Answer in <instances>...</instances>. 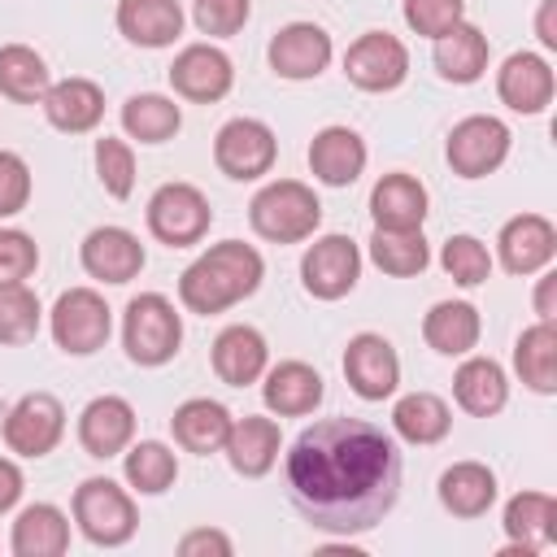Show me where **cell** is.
Segmentation results:
<instances>
[{
	"label": "cell",
	"instance_id": "6da1fadb",
	"mask_svg": "<svg viewBox=\"0 0 557 557\" xmlns=\"http://www.w3.org/2000/svg\"><path fill=\"white\" fill-rule=\"evenodd\" d=\"M287 492L309 527L361 535L379 527L400 496V448L361 418H322L287 453Z\"/></svg>",
	"mask_w": 557,
	"mask_h": 557
},
{
	"label": "cell",
	"instance_id": "7a4b0ae2",
	"mask_svg": "<svg viewBox=\"0 0 557 557\" xmlns=\"http://www.w3.org/2000/svg\"><path fill=\"white\" fill-rule=\"evenodd\" d=\"M265 278V261L252 244L244 239H222L209 252H200L183 274H178V300L191 313H222L239 300H248Z\"/></svg>",
	"mask_w": 557,
	"mask_h": 557
},
{
	"label": "cell",
	"instance_id": "3957f363",
	"mask_svg": "<svg viewBox=\"0 0 557 557\" xmlns=\"http://www.w3.org/2000/svg\"><path fill=\"white\" fill-rule=\"evenodd\" d=\"M248 222H252V231H257L261 239H270V244H300V239H309V235L318 231V222H322V200H318L313 187L300 183V178H274V183H265V187L252 196Z\"/></svg>",
	"mask_w": 557,
	"mask_h": 557
},
{
	"label": "cell",
	"instance_id": "277c9868",
	"mask_svg": "<svg viewBox=\"0 0 557 557\" xmlns=\"http://www.w3.org/2000/svg\"><path fill=\"white\" fill-rule=\"evenodd\" d=\"M183 344V318L170 296L139 292L122 313V348L135 366H165Z\"/></svg>",
	"mask_w": 557,
	"mask_h": 557
},
{
	"label": "cell",
	"instance_id": "5b68a950",
	"mask_svg": "<svg viewBox=\"0 0 557 557\" xmlns=\"http://www.w3.org/2000/svg\"><path fill=\"white\" fill-rule=\"evenodd\" d=\"M74 522L78 531L100 544V548H122L135 527H139V513H135V500L126 487H117L113 479H83L74 487Z\"/></svg>",
	"mask_w": 557,
	"mask_h": 557
},
{
	"label": "cell",
	"instance_id": "8992f818",
	"mask_svg": "<svg viewBox=\"0 0 557 557\" xmlns=\"http://www.w3.org/2000/svg\"><path fill=\"white\" fill-rule=\"evenodd\" d=\"M148 231L152 239H161L165 248H191L209 235V222H213V209H209V196L191 183H161L152 196H148Z\"/></svg>",
	"mask_w": 557,
	"mask_h": 557
},
{
	"label": "cell",
	"instance_id": "52a82bcc",
	"mask_svg": "<svg viewBox=\"0 0 557 557\" xmlns=\"http://www.w3.org/2000/svg\"><path fill=\"white\" fill-rule=\"evenodd\" d=\"M48 326H52V339L61 352L91 357L96 348H104V339L113 331V309L104 305V296L96 287H70L57 296Z\"/></svg>",
	"mask_w": 557,
	"mask_h": 557
},
{
	"label": "cell",
	"instance_id": "ba28073f",
	"mask_svg": "<svg viewBox=\"0 0 557 557\" xmlns=\"http://www.w3.org/2000/svg\"><path fill=\"white\" fill-rule=\"evenodd\" d=\"M509 126L492 113H470L461 117L453 131H448V144H444V157L453 165V174L461 178H483L492 170L505 165L509 157Z\"/></svg>",
	"mask_w": 557,
	"mask_h": 557
},
{
	"label": "cell",
	"instance_id": "9c48e42d",
	"mask_svg": "<svg viewBox=\"0 0 557 557\" xmlns=\"http://www.w3.org/2000/svg\"><path fill=\"white\" fill-rule=\"evenodd\" d=\"M274 157H278V139L257 117H231L213 135V161L235 183H252V178L270 174L274 170Z\"/></svg>",
	"mask_w": 557,
	"mask_h": 557
},
{
	"label": "cell",
	"instance_id": "30bf717a",
	"mask_svg": "<svg viewBox=\"0 0 557 557\" xmlns=\"http://www.w3.org/2000/svg\"><path fill=\"white\" fill-rule=\"evenodd\" d=\"M344 74L361 91H396L409 78V48L387 30H366L348 44Z\"/></svg>",
	"mask_w": 557,
	"mask_h": 557
},
{
	"label": "cell",
	"instance_id": "8fae6325",
	"mask_svg": "<svg viewBox=\"0 0 557 557\" xmlns=\"http://www.w3.org/2000/svg\"><path fill=\"white\" fill-rule=\"evenodd\" d=\"M361 278V248L348 235H322L300 257V283L318 300H339Z\"/></svg>",
	"mask_w": 557,
	"mask_h": 557
},
{
	"label": "cell",
	"instance_id": "7c38bea8",
	"mask_svg": "<svg viewBox=\"0 0 557 557\" xmlns=\"http://www.w3.org/2000/svg\"><path fill=\"white\" fill-rule=\"evenodd\" d=\"M65 435V409L52 392H26L4 418V444L17 457H48Z\"/></svg>",
	"mask_w": 557,
	"mask_h": 557
},
{
	"label": "cell",
	"instance_id": "4fadbf2b",
	"mask_svg": "<svg viewBox=\"0 0 557 557\" xmlns=\"http://www.w3.org/2000/svg\"><path fill=\"white\" fill-rule=\"evenodd\" d=\"M344 379L361 400H387L400 387V357L379 331H361L344 348Z\"/></svg>",
	"mask_w": 557,
	"mask_h": 557
},
{
	"label": "cell",
	"instance_id": "5bb4252c",
	"mask_svg": "<svg viewBox=\"0 0 557 557\" xmlns=\"http://www.w3.org/2000/svg\"><path fill=\"white\" fill-rule=\"evenodd\" d=\"M270 70L278 78H292V83H305V78H318L331 57H335V44L331 35L318 26V22H287L274 39H270Z\"/></svg>",
	"mask_w": 557,
	"mask_h": 557
},
{
	"label": "cell",
	"instance_id": "9a60e30c",
	"mask_svg": "<svg viewBox=\"0 0 557 557\" xmlns=\"http://www.w3.org/2000/svg\"><path fill=\"white\" fill-rule=\"evenodd\" d=\"M231 83H235V65L218 44H187L170 65V87L196 104L222 100Z\"/></svg>",
	"mask_w": 557,
	"mask_h": 557
},
{
	"label": "cell",
	"instance_id": "2e32d148",
	"mask_svg": "<svg viewBox=\"0 0 557 557\" xmlns=\"http://www.w3.org/2000/svg\"><path fill=\"white\" fill-rule=\"evenodd\" d=\"M496 252L509 274H540L557 257V226L544 213H518L500 226Z\"/></svg>",
	"mask_w": 557,
	"mask_h": 557
},
{
	"label": "cell",
	"instance_id": "e0dca14e",
	"mask_svg": "<svg viewBox=\"0 0 557 557\" xmlns=\"http://www.w3.org/2000/svg\"><path fill=\"white\" fill-rule=\"evenodd\" d=\"M505 557H535L557 544V500L548 492H518L505 505Z\"/></svg>",
	"mask_w": 557,
	"mask_h": 557
},
{
	"label": "cell",
	"instance_id": "ac0fdd59",
	"mask_svg": "<svg viewBox=\"0 0 557 557\" xmlns=\"http://www.w3.org/2000/svg\"><path fill=\"white\" fill-rule=\"evenodd\" d=\"M553 91L557 78L540 52H509L505 65L496 70V96L513 113H544L553 104Z\"/></svg>",
	"mask_w": 557,
	"mask_h": 557
},
{
	"label": "cell",
	"instance_id": "d6986e66",
	"mask_svg": "<svg viewBox=\"0 0 557 557\" xmlns=\"http://www.w3.org/2000/svg\"><path fill=\"white\" fill-rule=\"evenodd\" d=\"M78 261L100 283H131L144 270V244L126 226H96V231H87Z\"/></svg>",
	"mask_w": 557,
	"mask_h": 557
},
{
	"label": "cell",
	"instance_id": "ffe728a7",
	"mask_svg": "<svg viewBox=\"0 0 557 557\" xmlns=\"http://www.w3.org/2000/svg\"><path fill=\"white\" fill-rule=\"evenodd\" d=\"M135 440V409L126 396H96L78 413V444L87 457H117Z\"/></svg>",
	"mask_w": 557,
	"mask_h": 557
},
{
	"label": "cell",
	"instance_id": "44dd1931",
	"mask_svg": "<svg viewBox=\"0 0 557 557\" xmlns=\"http://www.w3.org/2000/svg\"><path fill=\"white\" fill-rule=\"evenodd\" d=\"M270 366V344L257 326L248 322H235V326H222L218 339H213V374L226 383V387H248L265 374Z\"/></svg>",
	"mask_w": 557,
	"mask_h": 557
},
{
	"label": "cell",
	"instance_id": "7402d4cb",
	"mask_svg": "<svg viewBox=\"0 0 557 557\" xmlns=\"http://www.w3.org/2000/svg\"><path fill=\"white\" fill-rule=\"evenodd\" d=\"M261 379H265V383H261V400H265V409L278 413V418H305V413H313V409L322 405V396H326L322 374H318L313 366H305V361L265 366Z\"/></svg>",
	"mask_w": 557,
	"mask_h": 557
},
{
	"label": "cell",
	"instance_id": "603a6c76",
	"mask_svg": "<svg viewBox=\"0 0 557 557\" xmlns=\"http://www.w3.org/2000/svg\"><path fill=\"white\" fill-rule=\"evenodd\" d=\"M366 139L352 126H322L309 144V170L326 187H348L366 170Z\"/></svg>",
	"mask_w": 557,
	"mask_h": 557
},
{
	"label": "cell",
	"instance_id": "cb8c5ba5",
	"mask_svg": "<svg viewBox=\"0 0 557 557\" xmlns=\"http://www.w3.org/2000/svg\"><path fill=\"white\" fill-rule=\"evenodd\" d=\"M278 444H283V431H278L274 418L244 413V418L231 422V435H226L222 453H226V461H231L235 474H244V479H261V474L274 470V461H278Z\"/></svg>",
	"mask_w": 557,
	"mask_h": 557
},
{
	"label": "cell",
	"instance_id": "d4e9b609",
	"mask_svg": "<svg viewBox=\"0 0 557 557\" xmlns=\"http://www.w3.org/2000/svg\"><path fill=\"white\" fill-rule=\"evenodd\" d=\"M370 218L383 231H422V222H426V187L405 170L383 174L370 187Z\"/></svg>",
	"mask_w": 557,
	"mask_h": 557
},
{
	"label": "cell",
	"instance_id": "484cf974",
	"mask_svg": "<svg viewBox=\"0 0 557 557\" xmlns=\"http://www.w3.org/2000/svg\"><path fill=\"white\" fill-rule=\"evenodd\" d=\"M231 409L222 400H209V396H191L174 409L170 418V431H174V444L183 453H196V457H209V453H222L226 435H231Z\"/></svg>",
	"mask_w": 557,
	"mask_h": 557
},
{
	"label": "cell",
	"instance_id": "4316f807",
	"mask_svg": "<svg viewBox=\"0 0 557 557\" xmlns=\"http://www.w3.org/2000/svg\"><path fill=\"white\" fill-rule=\"evenodd\" d=\"M44 117L65 135H87L104 117V91L91 78H61L44 91Z\"/></svg>",
	"mask_w": 557,
	"mask_h": 557
},
{
	"label": "cell",
	"instance_id": "83f0119b",
	"mask_svg": "<svg viewBox=\"0 0 557 557\" xmlns=\"http://www.w3.org/2000/svg\"><path fill=\"white\" fill-rule=\"evenodd\" d=\"M117 30L139 48H170L183 35L178 0H117Z\"/></svg>",
	"mask_w": 557,
	"mask_h": 557
},
{
	"label": "cell",
	"instance_id": "f1b7e54d",
	"mask_svg": "<svg viewBox=\"0 0 557 557\" xmlns=\"http://www.w3.org/2000/svg\"><path fill=\"white\" fill-rule=\"evenodd\" d=\"M479 331H483V322L470 300H440L422 318V339L440 357H466L479 344Z\"/></svg>",
	"mask_w": 557,
	"mask_h": 557
},
{
	"label": "cell",
	"instance_id": "f546056e",
	"mask_svg": "<svg viewBox=\"0 0 557 557\" xmlns=\"http://www.w3.org/2000/svg\"><path fill=\"white\" fill-rule=\"evenodd\" d=\"M453 396H457V405L466 413L492 418L509 400V379H505L500 361H492V357H466L457 366V374H453Z\"/></svg>",
	"mask_w": 557,
	"mask_h": 557
},
{
	"label": "cell",
	"instance_id": "4dcf8cb0",
	"mask_svg": "<svg viewBox=\"0 0 557 557\" xmlns=\"http://www.w3.org/2000/svg\"><path fill=\"white\" fill-rule=\"evenodd\" d=\"M9 548L17 557H61L70 548V518L48 505V500H35L17 513L13 522V535H9Z\"/></svg>",
	"mask_w": 557,
	"mask_h": 557
},
{
	"label": "cell",
	"instance_id": "1f68e13d",
	"mask_svg": "<svg viewBox=\"0 0 557 557\" xmlns=\"http://www.w3.org/2000/svg\"><path fill=\"white\" fill-rule=\"evenodd\" d=\"M496 500V474L483 461H453L440 474V505L453 518H483Z\"/></svg>",
	"mask_w": 557,
	"mask_h": 557
},
{
	"label": "cell",
	"instance_id": "d6a6232c",
	"mask_svg": "<svg viewBox=\"0 0 557 557\" xmlns=\"http://www.w3.org/2000/svg\"><path fill=\"white\" fill-rule=\"evenodd\" d=\"M431 57H435L440 78H448V83H479L483 70H487V35L461 17L457 26H448L435 39Z\"/></svg>",
	"mask_w": 557,
	"mask_h": 557
},
{
	"label": "cell",
	"instance_id": "836d02e7",
	"mask_svg": "<svg viewBox=\"0 0 557 557\" xmlns=\"http://www.w3.org/2000/svg\"><path fill=\"white\" fill-rule=\"evenodd\" d=\"M513 370L518 379L540 392V396H553L557 392V326L548 318H540L535 326H527L513 344Z\"/></svg>",
	"mask_w": 557,
	"mask_h": 557
},
{
	"label": "cell",
	"instance_id": "e575fe53",
	"mask_svg": "<svg viewBox=\"0 0 557 557\" xmlns=\"http://www.w3.org/2000/svg\"><path fill=\"white\" fill-rule=\"evenodd\" d=\"M392 426L405 444H440L453 426V409L435 392H409L392 409Z\"/></svg>",
	"mask_w": 557,
	"mask_h": 557
},
{
	"label": "cell",
	"instance_id": "d590c367",
	"mask_svg": "<svg viewBox=\"0 0 557 557\" xmlns=\"http://www.w3.org/2000/svg\"><path fill=\"white\" fill-rule=\"evenodd\" d=\"M183 126V109L161 91H139L122 104V131L139 144H165Z\"/></svg>",
	"mask_w": 557,
	"mask_h": 557
},
{
	"label": "cell",
	"instance_id": "8d00e7d4",
	"mask_svg": "<svg viewBox=\"0 0 557 557\" xmlns=\"http://www.w3.org/2000/svg\"><path fill=\"white\" fill-rule=\"evenodd\" d=\"M48 87H52V74L35 48L26 44L0 48V96H9L13 104H39Z\"/></svg>",
	"mask_w": 557,
	"mask_h": 557
},
{
	"label": "cell",
	"instance_id": "74e56055",
	"mask_svg": "<svg viewBox=\"0 0 557 557\" xmlns=\"http://www.w3.org/2000/svg\"><path fill=\"white\" fill-rule=\"evenodd\" d=\"M122 474H126V483H131L139 496H161L165 487H174L178 461H174V453H170L161 440H139V444H126V453H122Z\"/></svg>",
	"mask_w": 557,
	"mask_h": 557
},
{
	"label": "cell",
	"instance_id": "f35d334b",
	"mask_svg": "<svg viewBox=\"0 0 557 557\" xmlns=\"http://www.w3.org/2000/svg\"><path fill=\"white\" fill-rule=\"evenodd\" d=\"M370 261L392 278H413L431 265V248H426L422 231H383V226H374Z\"/></svg>",
	"mask_w": 557,
	"mask_h": 557
},
{
	"label": "cell",
	"instance_id": "ab89813d",
	"mask_svg": "<svg viewBox=\"0 0 557 557\" xmlns=\"http://www.w3.org/2000/svg\"><path fill=\"white\" fill-rule=\"evenodd\" d=\"M44 309L39 296L26 283H0V344L4 348H22L39 335Z\"/></svg>",
	"mask_w": 557,
	"mask_h": 557
},
{
	"label": "cell",
	"instance_id": "60d3db41",
	"mask_svg": "<svg viewBox=\"0 0 557 557\" xmlns=\"http://www.w3.org/2000/svg\"><path fill=\"white\" fill-rule=\"evenodd\" d=\"M440 265L448 270L453 283L479 287V283H487V274H492V252H487V244L474 239V235H448L444 248H440Z\"/></svg>",
	"mask_w": 557,
	"mask_h": 557
},
{
	"label": "cell",
	"instance_id": "b9f144b4",
	"mask_svg": "<svg viewBox=\"0 0 557 557\" xmlns=\"http://www.w3.org/2000/svg\"><path fill=\"white\" fill-rule=\"evenodd\" d=\"M96 174H100V187L113 196V200H126L135 191V152L126 139H96Z\"/></svg>",
	"mask_w": 557,
	"mask_h": 557
},
{
	"label": "cell",
	"instance_id": "7bdbcfd3",
	"mask_svg": "<svg viewBox=\"0 0 557 557\" xmlns=\"http://www.w3.org/2000/svg\"><path fill=\"white\" fill-rule=\"evenodd\" d=\"M252 13V0H191V22L200 35H213V39H226V35H239L244 22Z\"/></svg>",
	"mask_w": 557,
	"mask_h": 557
},
{
	"label": "cell",
	"instance_id": "ee69618b",
	"mask_svg": "<svg viewBox=\"0 0 557 557\" xmlns=\"http://www.w3.org/2000/svg\"><path fill=\"white\" fill-rule=\"evenodd\" d=\"M466 17V0H405V22L413 35L440 39L448 26Z\"/></svg>",
	"mask_w": 557,
	"mask_h": 557
},
{
	"label": "cell",
	"instance_id": "f6af8a7d",
	"mask_svg": "<svg viewBox=\"0 0 557 557\" xmlns=\"http://www.w3.org/2000/svg\"><path fill=\"white\" fill-rule=\"evenodd\" d=\"M39 265V248L26 231L0 226V283H26Z\"/></svg>",
	"mask_w": 557,
	"mask_h": 557
},
{
	"label": "cell",
	"instance_id": "bcb514c9",
	"mask_svg": "<svg viewBox=\"0 0 557 557\" xmlns=\"http://www.w3.org/2000/svg\"><path fill=\"white\" fill-rule=\"evenodd\" d=\"M26 205H30V165L17 152L0 148V218L22 213Z\"/></svg>",
	"mask_w": 557,
	"mask_h": 557
},
{
	"label": "cell",
	"instance_id": "7dc6e473",
	"mask_svg": "<svg viewBox=\"0 0 557 557\" xmlns=\"http://www.w3.org/2000/svg\"><path fill=\"white\" fill-rule=\"evenodd\" d=\"M231 557V535L213 531V527H196L178 540V557Z\"/></svg>",
	"mask_w": 557,
	"mask_h": 557
},
{
	"label": "cell",
	"instance_id": "c3c4849f",
	"mask_svg": "<svg viewBox=\"0 0 557 557\" xmlns=\"http://www.w3.org/2000/svg\"><path fill=\"white\" fill-rule=\"evenodd\" d=\"M22 487H26V479H22L17 461L0 457V513H9V509L22 500Z\"/></svg>",
	"mask_w": 557,
	"mask_h": 557
},
{
	"label": "cell",
	"instance_id": "681fc988",
	"mask_svg": "<svg viewBox=\"0 0 557 557\" xmlns=\"http://www.w3.org/2000/svg\"><path fill=\"white\" fill-rule=\"evenodd\" d=\"M535 35H540V44H544V48H557V0H540Z\"/></svg>",
	"mask_w": 557,
	"mask_h": 557
},
{
	"label": "cell",
	"instance_id": "f907efd6",
	"mask_svg": "<svg viewBox=\"0 0 557 557\" xmlns=\"http://www.w3.org/2000/svg\"><path fill=\"white\" fill-rule=\"evenodd\" d=\"M535 313L548 318V322L557 318V274H553V270H548V274L540 278V287H535Z\"/></svg>",
	"mask_w": 557,
	"mask_h": 557
}]
</instances>
